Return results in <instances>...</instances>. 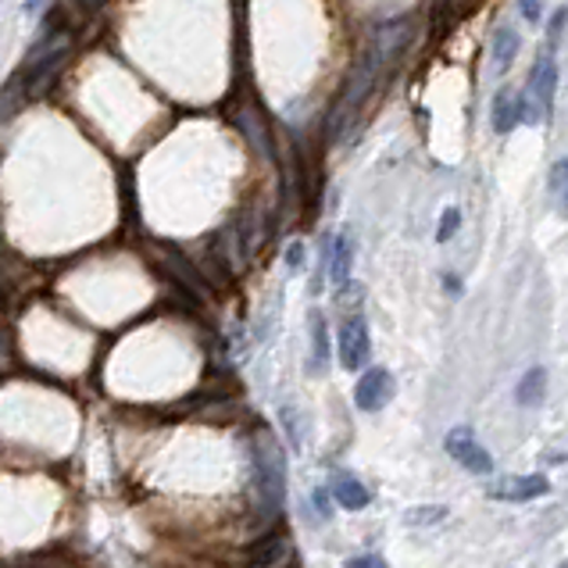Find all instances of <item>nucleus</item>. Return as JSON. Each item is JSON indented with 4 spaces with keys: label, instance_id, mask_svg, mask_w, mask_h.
Wrapping results in <instances>:
<instances>
[{
    "label": "nucleus",
    "instance_id": "nucleus-1",
    "mask_svg": "<svg viewBox=\"0 0 568 568\" xmlns=\"http://www.w3.org/2000/svg\"><path fill=\"white\" fill-rule=\"evenodd\" d=\"M254 487L264 515H275L286 498V454L280 440L269 429H258L254 437Z\"/></svg>",
    "mask_w": 568,
    "mask_h": 568
},
{
    "label": "nucleus",
    "instance_id": "nucleus-2",
    "mask_svg": "<svg viewBox=\"0 0 568 568\" xmlns=\"http://www.w3.org/2000/svg\"><path fill=\"white\" fill-rule=\"evenodd\" d=\"M551 96H554V57L543 54L537 68L529 72L526 90L518 93V118L529 126H540L551 118Z\"/></svg>",
    "mask_w": 568,
    "mask_h": 568
},
{
    "label": "nucleus",
    "instance_id": "nucleus-3",
    "mask_svg": "<svg viewBox=\"0 0 568 568\" xmlns=\"http://www.w3.org/2000/svg\"><path fill=\"white\" fill-rule=\"evenodd\" d=\"M443 447H447V454H451L457 465L468 468V473H476V476H490L493 473V457H490L487 447L473 437V429H451V433H447Z\"/></svg>",
    "mask_w": 568,
    "mask_h": 568
},
{
    "label": "nucleus",
    "instance_id": "nucleus-4",
    "mask_svg": "<svg viewBox=\"0 0 568 568\" xmlns=\"http://www.w3.org/2000/svg\"><path fill=\"white\" fill-rule=\"evenodd\" d=\"M336 350H340V365L347 372H358L361 365L369 361V322L365 319H344L340 325V336H336Z\"/></svg>",
    "mask_w": 568,
    "mask_h": 568
},
{
    "label": "nucleus",
    "instance_id": "nucleus-5",
    "mask_svg": "<svg viewBox=\"0 0 568 568\" xmlns=\"http://www.w3.org/2000/svg\"><path fill=\"white\" fill-rule=\"evenodd\" d=\"M490 498L493 501H512V504H526V501H537V498H547L551 493V482L543 476H504L498 482H490Z\"/></svg>",
    "mask_w": 568,
    "mask_h": 568
},
{
    "label": "nucleus",
    "instance_id": "nucleus-6",
    "mask_svg": "<svg viewBox=\"0 0 568 568\" xmlns=\"http://www.w3.org/2000/svg\"><path fill=\"white\" fill-rule=\"evenodd\" d=\"M390 401H393V376L383 365L369 369L365 376L358 379V386H354V404L361 411H379Z\"/></svg>",
    "mask_w": 568,
    "mask_h": 568
},
{
    "label": "nucleus",
    "instance_id": "nucleus-7",
    "mask_svg": "<svg viewBox=\"0 0 568 568\" xmlns=\"http://www.w3.org/2000/svg\"><path fill=\"white\" fill-rule=\"evenodd\" d=\"M330 498L347 507V512H361V507H369L372 504V493L361 487V482L350 476V473H336L333 482H330Z\"/></svg>",
    "mask_w": 568,
    "mask_h": 568
},
{
    "label": "nucleus",
    "instance_id": "nucleus-8",
    "mask_svg": "<svg viewBox=\"0 0 568 568\" xmlns=\"http://www.w3.org/2000/svg\"><path fill=\"white\" fill-rule=\"evenodd\" d=\"M350 261H354V244H350L347 233H336L330 244V275L336 286H347L350 280Z\"/></svg>",
    "mask_w": 568,
    "mask_h": 568
},
{
    "label": "nucleus",
    "instance_id": "nucleus-9",
    "mask_svg": "<svg viewBox=\"0 0 568 568\" xmlns=\"http://www.w3.org/2000/svg\"><path fill=\"white\" fill-rule=\"evenodd\" d=\"M518 404H526V408H537L543 397H547V369H529L522 379H518Z\"/></svg>",
    "mask_w": 568,
    "mask_h": 568
},
{
    "label": "nucleus",
    "instance_id": "nucleus-10",
    "mask_svg": "<svg viewBox=\"0 0 568 568\" xmlns=\"http://www.w3.org/2000/svg\"><path fill=\"white\" fill-rule=\"evenodd\" d=\"M518 122V93L501 90L493 96V129L498 132H512Z\"/></svg>",
    "mask_w": 568,
    "mask_h": 568
},
{
    "label": "nucleus",
    "instance_id": "nucleus-11",
    "mask_svg": "<svg viewBox=\"0 0 568 568\" xmlns=\"http://www.w3.org/2000/svg\"><path fill=\"white\" fill-rule=\"evenodd\" d=\"M515 54H518V33L501 26L493 33V62H498V68H507L515 62Z\"/></svg>",
    "mask_w": 568,
    "mask_h": 568
},
{
    "label": "nucleus",
    "instance_id": "nucleus-12",
    "mask_svg": "<svg viewBox=\"0 0 568 568\" xmlns=\"http://www.w3.org/2000/svg\"><path fill=\"white\" fill-rule=\"evenodd\" d=\"M162 261H165V269H172V275H179L186 286H190V294H197V297H204V283L193 275L186 264H183V258L179 254H172V250H162Z\"/></svg>",
    "mask_w": 568,
    "mask_h": 568
},
{
    "label": "nucleus",
    "instance_id": "nucleus-13",
    "mask_svg": "<svg viewBox=\"0 0 568 568\" xmlns=\"http://www.w3.org/2000/svg\"><path fill=\"white\" fill-rule=\"evenodd\" d=\"M447 518V507L443 504H426V507H408L404 512V522L408 526H437Z\"/></svg>",
    "mask_w": 568,
    "mask_h": 568
},
{
    "label": "nucleus",
    "instance_id": "nucleus-14",
    "mask_svg": "<svg viewBox=\"0 0 568 568\" xmlns=\"http://www.w3.org/2000/svg\"><path fill=\"white\" fill-rule=\"evenodd\" d=\"M311 344H315V365H330V340H325V322L322 315H311Z\"/></svg>",
    "mask_w": 568,
    "mask_h": 568
},
{
    "label": "nucleus",
    "instance_id": "nucleus-15",
    "mask_svg": "<svg viewBox=\"0 0 568 568\" xmlns=\"http://www.w3.org/2000/svg\"><path fill=\"white\" fill-rule=\"evenodd\" d=\"M286 554H289V540L286 537H275V540L264 543V551L254 561H258V565H275V561H286Z\"/></svg>",
    "mask_w": 568,
    "mask_h": 568
},
{
    "label": "nucleus",
    "instance_id": "nucleus-16",
    "mask_svg": "<svg viewBox=\"0 0 568 568\" xmlns=\"http://www.w3.org/2000/svg\"><path fill=\"white\" fill-rule=\"evenodd\" d=\"M551 193H554V204H558V208L565 211V204H568V197H565V162H558L551 168Z\"/></svg>",
    "mask_w": 568,
    "mask_h": 568
},
{
    "label": "nucleus",
    "instance_id": "nucleus-17",
    "mask_svg": "<svg viewBox=\"0 0 568 568\" xmlns=\"http://www.w3.org/2000/svg\"><path fill=\"white\" fill-rule=\"evenodd\" d=\"M457 225H462V211H457V208H447L443 219H440V233H437L440 244H447V240H451V236L457 233Z\"/></svg>",
    "mask_w": 568,
    "mask_h": 568
},
{
    "label": "nucleus",
    "instance_id": "nucleus-18",
    "mask_svg": "<svg viewBox=\"0 0 568 568\" xmlns=\"http://www.w3.org/2000/svg\"><path fill=\"white\" fill-rule=\"evenodd\" d=\"M286 269L289 272L305 269V247H300V244H289V250H286Z\"/></svg>",
    "mask_w": 568,
    "mask_h": 568
},
{
    "label": "nucleus",
    "instance_id": "nucleus-19",
    "mask_svg": "<svg viewBox=\"0 0 568 568\" xmlns=\"http://www.w3.org/2000/svg\"><path fill=\"white\" fill-rule=\"evenodd\" d=\"M518 8H522V15H526V22H540V15H543L540 0H518Z\"/></svg>",
    "mask_w": 568,
    "mask_h": 568
},
{
    "label": "nucleus",
    "instance_id": "nucleus-20",
    "mask_svg": "<svg viewBox=\"0 0 568 568\" xmlns=\"http://www.w3.org/2000/svg\"><path fill=\"white\" fill-rule=\"evenodd\" d=\"M347 565H354V568H358V565H369V568H383L386 561L379 558V554H365V558H350Z\"/></svg>",
    "mask_w": 568,
    "mask_h": 568
},
{
    "label": "nucleus",
    "instance_id": "nucleus-21",
    "mask_svg": "<svg viewBox=\"0 0 568 568\" xmlns=\"http://www.w3.org/2000/svg\"><path fill=\"white\" fill-rule=\"evenodd\" d=\"M561 29H565V11H558V15H554V22H551V40L554 43L561 40Z\"/></svg>",
    "mask_w": 568,
    "mask_h": 568
},
{
    "label": "nucleus",
    "instance_id": "nucleus-22",
    "mask_svg": "<svg viewBox=\"0 0 568 568\" xmlns=\"http://www.w3.org/2000/svg\"><path fill=\"white\" fill-rule=\"evenodd\" d=\"M315 507L322 512V518H330V490H319L315 493Z\"/></svg>",
    "mask_w": 568,
    "mask_h": 568
}]
</instances>
